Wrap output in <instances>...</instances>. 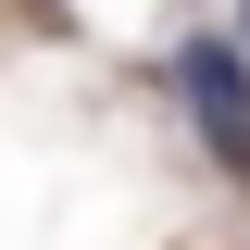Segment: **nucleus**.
Returning <instances> with one entry per match:
<instances>
[{"label": "nucleus", "mask_w": 250, "mask_h": 250, "mask_svg": "<svg viewBox=\"0 0 250 250\" xmlns=\"http://www.w3.org/2000/svg\"><path fill=\"white\" fill-rule=\"evenodd\" d=\"M175 88H188V113H200V138L250 175V62L225 50V38H188L175 50Z\"/></svg>", "instance_id": "1"}, {"label": "nucleus", "mask_w": 250, "mask_h": 250, "mask_svg": "<svg viewBox=\"0 0 250 250\" xmlns=\"http://www.w3.org/2000/svg\"><path fill=\"white\" fill-rule=\"evenodd\" d=\"M238 25H250V0H238Z\"/></svg>", "instance_id": "2"}]
</instances>
